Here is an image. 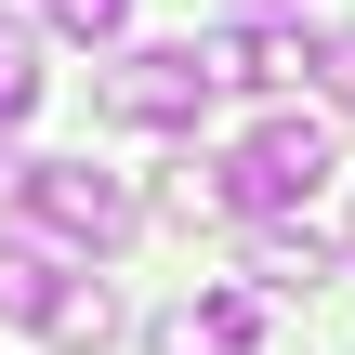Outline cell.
<instances>
[{
  "label": "cell",
  "instance_id": "cell-1",
  "mask_svg": "<svg viewBox=\"0 0 355 355\" xmlns=\"http://www.w3.org/2000/svg\"><path fill=\"white\" fill-rule=\"evenodd\" d=\"M316 184H329V119H263L237 158H211V211H250V224H277Z\"/></svg>",
  "mask_w": 355,
  "mask_h": 355
},
{
  "label": "cell",
  "instance_id": "cell-2",
  "mask_svg": "<svg viewBox=\"0 0 355 355\" xmlns=\"http://www.w3.org/2000/svg\"><path fill=\"white\" fill-rule=\"evenodd\" d=\"M92 105H105L119 132H198V105H211V53H198V40H132V53L92 79Z\"/></svg>",
  "mask_w": 355,
  "mask_h": 355
},
{
  "label": "cell",
  "instance_id": "cell-3",
  "mask_svg": "<svg viewBox=\"0 0 355 355\" xmlns=\"http://www.w3.org/2000/svg\"><path fill=\"white\" fill-rule=\"evenodd\" d=\"M26 224H40L53 250H119V237H132V198H119V171L40 158V184H26Z\"/></svg>",
  "mask_w": 355,
  "mask_h": 355
},
{
  "label": "cell",
  "instance_id": "cell-4",
  "mask_svg": "<svg viewBox=\"0 0 355 355\" xmlns=\"http://www.w3.org/2000/svg\"><path fill=\"white\" fill-rule=\"evenodd\" d=\"M290 66H316L290 26H224V40H211V79H224V92H277Z\"/></svg>",
  "mask_w": 355,
  "mask_h": 355
},
{
  "label": "cell",
  "instance_id": "cell-5",
  "mask_svg": "<svg viewBox=\"0 0 355 355\" xmlns=\"http://www.w3.org/2000/svg\"><path fill=\"white\" fill-rule=\"evenodd\" d=\"M53 303H66V263H53L40 237H0V316H13V329H40Z\"/></svg>",
  "mask_w": 355,
  "mask_h": 355
},
{
  "label": "cell",
  "instance_id": "cell-6",
  "mask_svg": "<svg viewBox=\"0 0 355 355\" xmlns=\"http://www.w3.org/2000/svg\"><path fill=\"white\" fill-rule=\"evenodd\" d=\"M250 277H263V290H316V277H329V237H303V224H263V237H250Z\"/></svg>",
  "mask_w": 355,
  "mask_h": 355
},
{
  "label": "cell",
  "instance_id": "cell-7",
  "mask_svg": "<svg viewBox=\"0 0 355 355\" xmlns=\"http://www.w3.org/2000/svg\"><path fill=\"white\" fill-rule=\"evenodd\" d=\"M40 105V40H26V13H0V132Z\"/></svg>",
  "mask_w": 355,
  "mask_h": 355
},
{
  "label": "cell",
  "instance_id": "cell-8",
  "mask_svg": "<svg viewBox=\"0 0 355 355\" xmlns=\"http://www.w3.org/2000/svg\"><path fill=\"white\" fill-rule=\"evenodd\" d=\"M40 329H53V343H105V329H119V303H105V277H66V303H53V316H40Z\"/></svg>",
  "mask_w": 355,
  "mask_h": 355
},
{
  "label": "cell",
  "instance_id": "cell-9",
  "mask_svg": "<svg viewBox=\"0 0 355 355\" xmlns=\"http://www.w3.org/2000/svg\"><path fill=\"white\" fill-rule=\"evenodd\" d=\"M198 343L211 355H250L263 343V303H250V290H211V303H198Z\"/></svg>",
  "mask_w": 355,
  "mask_h": 355
},
{
  "label": "cell",
  "instance_id": "cell-10",
  "mask_svg": "<svg viewBox=\"0 0 355 355\" xmlns=\"http://www.w3.org/2000/svg\"><path fill=\"white\" fill-rule=\"evenodd\" d=\"M40 26H53V40H119L132 0H40Z\"/></svg>",
  "mask_w": 355,
  "mask_h": 355
},
{
  "label": "cell",
  "instance_id": "cell-11",
  "mask_svg": "<svg viewBox=\"0 0 355 355\" xmlns=\"http://www.w3.org/2000/svg\"><path fill=\"white\" fill-rule=\"evenodd\" d=\"M316 79H329V105H355V26H329V40H316Z\"/></svg>",
  "mask_w": 355,
  "mask_h": 355
},
{
  "label": "cell",
  "instance_id": "cell-12",
  "mask_svg": "<svg viewBox=\"0 0 355 355\" xmlns=\"http://www.w3.org/2000/svg\"><path fill=\"white\" fill-rule=\"evenodd\" d=\"M145 343H158V355H211V343H198V303H171V316H158Z\"/></svg>",
  "mask_w": 355,
  "mask_h": 355
},
{
  "label": "cell",
  "instance_id": "cell-13",
  "mask_svg": "<svg viewBox=\"0 0 355 355\" xmlns=\"http://www.w3.org/2000/svg\"><path fill=\"white\" fill-rule=\"evenodd\" d=\"M26 184H40V158H26V145H0V211H26Z\"/></svg>",
  "mask_w": 355,
  "mask_h": 355
},
{
  "label": "cell",
  "instance_id": "cell-14",
  "mask_svg": "<svg viewBox=\"0 0 355 355\" xmlns=\"http://www.w3.org/2000/svg\"><path fill=\"white\" fill-rule=\"evenodd\" d=\"M224 13H237V26H263V13H277V0H224Z\"/></svg>",
  "mask_w": 355,
  "mask_h": 355
}]
</instances>
